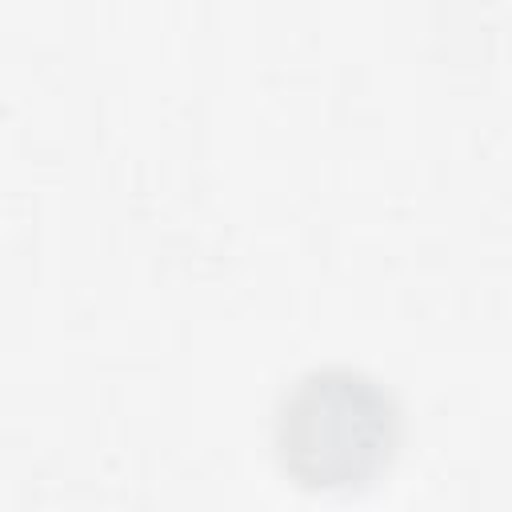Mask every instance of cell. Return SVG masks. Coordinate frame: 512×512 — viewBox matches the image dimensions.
Instances as JSON below:
<instances>
[{"instance_id": "obj_1", "label": "cell", "mask_w": 512, "mask_h": 512, "mask_svg": "<svg viewBox=\"0 0 512 512\" xmlns=\"http://www.w3.org/2000/svg\"><path fill=\"white\" fill-rule=\"evenodd\" d=\"M396 440V400L356 368H312L276 404V456L308 488L368 484L392 460Z\"/></svg>"}]
</instances>
